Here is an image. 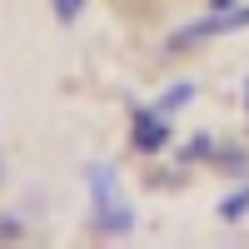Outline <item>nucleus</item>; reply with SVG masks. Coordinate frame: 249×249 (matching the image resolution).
<instances>
[{
    "instance_id": "nucleus-1",
    "label": "nucleus",
    "mask_w": 249,
    "mask_h": 249,
    "mask_svg": "<svg viewBox=\"0 0 249 249\" xmlns=\"http://www.w3.org/2000/svg\"><path fill=\"white\" fill-rule=\"evenodd\" d=\"M90 204H95V230L105 239H124L135 230V210L124 204V190H120V175L95 164L90 170Z\"/></svg>"
},
{
    "instance_id": "nucleus-2",
    "label": "nucleus",
    "mask_w": 249,
    "mask_h": 249,
    "mask_svg": "<svg viewBox=\"0 0 249 249\" xmlns=\"http://www.w3.org/2000/svg\"><path fill=\"white\" fill-rule=\"evenodd\" d=\"M244 25H249V5H230V10H214V15L195 20V25L175 30V35H170V55L190 50V45H204V40H214V35H230V30H244Z\"/></svg>"
},
{
    "instance_id": "nucleus-3",
    "label": "nucleus",
    "mask_w": 249,
    "mask_h": 249,
    "mask_svg": "<svg viewBox=\"0 0 249 249\" xmlns=\"http://www.w3.org/2000/svg\"><path fill=\"white\" fill-rule=\"evenodd\" d=\"M130 144H135L140 155H160L164 144H170V115H164L160 105L135 110L130 115Z\"/></svg>"
},
{
    "instance_id": "nucleus-4",
    "label": "nucleus",
    "mask_w": 249,
    "mask_h": 249,
    "mask_svg": "<svg viewBox=\"0 0 249 249\" xmlns=\"http://www.w3.org/2000/svg\"><path fill=\"white\" fill-rule=\"evenodd\" d=\"M244 214H249V184H244V190H234L230 199H219V219L234 224V219H244Z\"/></svg>"
},
{
    "instance_id": "nucleus-5",
    "label": "nucleus",
    "mask_w": 249,
    "mask_h": 249,
    "mask_svg": "<svg viewBox=\"0 0 249 249\" xmlns=\"http://www.w3.org/2000/svg\"><path fill=\"white\" fill-rule=\"evenodd\" d=\"M195 100V85H175V90H164V100H160V110L170 115V110H179V105H190Z\"/></svg>"
},
{
    "instance_id": "nucleus-6",
    "label": "nucleus",
    "mask_w": 249,
    "mask_h": 249,
    "mask_svg": "<svg viewBox=\"0 0 249 249\" xmlns=\"http://www.w3.org/2000/svg\"><path fill=\"white\" fill-rule=\"evenodd\" d=\"M219 170H230V175H249V155H244V150H219Z\"/></svg>"
},
{
    "instance_id": "nucleus-7",
    "label": "nucleus",
    "mask_w": 249,
    "mask_h": 249,
    "mask_svg": "<svg viewBox=\"0 0 249 249\" xmlns=\"http://www.w3.org/2000/svg\"><path fill=\"white\" fill-rule=\"evenodd\" d=\"M210 150H214V144H210V135H195L190 144H184V160H204Z\"/></svg>"
},
{
    "instance_id": "nucleus-8",
    "label": "nucleus",
    "mask_w": 249,
    "mask_h": 249,
    "mask_svg": "<svg viewBox=\"0 0 249 249\" xmlns=\"http://www.w3.org/2000/svg\"><path fill=\"white\" fill-rule=\"evenodd\" d=\"M50 5H55V20H60V25H70V20L80 15V0H50Z\"/></svg>"
},
{
    "instance_id": "nucleus-9",
    "label": "nucleus",
    "mask_w": 249,
    "mask_h": 249,
    "mask_svg": "<svg viewBox=\"0 0 249 249\" xmlns=\"http://www.w3.org/2000/svg\"><path fill=\"white\" fill-rule=\"evenodd\" d=\"M15 239H25V234H20V224H15V219H0V244H15Z\"/></svg>"
},
{
    "instance_id": "nucleus-10",
    "label": "nucleus",
    "mask_w": 249,
    "mask_h": 249,
    "mask_svg": "<svg viewBox=\"0 0 249 249\" xmlns=\"http://www.w3.org/2000/svg\"><path fill=\"white\" fill-rule=\"evenodd\" d=\"M230 5H239V0H214V10H230Z\"/></svg>"
},
{
    "instance_id": "nucleus-11",
    "label": "nucleus",
    "mask_w": 249,
    "mask_h": 249,
    "mask_svg": "<svg viewBox=\"0 0 249 249\" xmlns=\"http://www.w3.org/2000/svg\"><path fill=\"white\" fill-rule=\"evenodd\" d=\"M244 110H249V85H244Z\"/></svg>"
}]
</instances>
